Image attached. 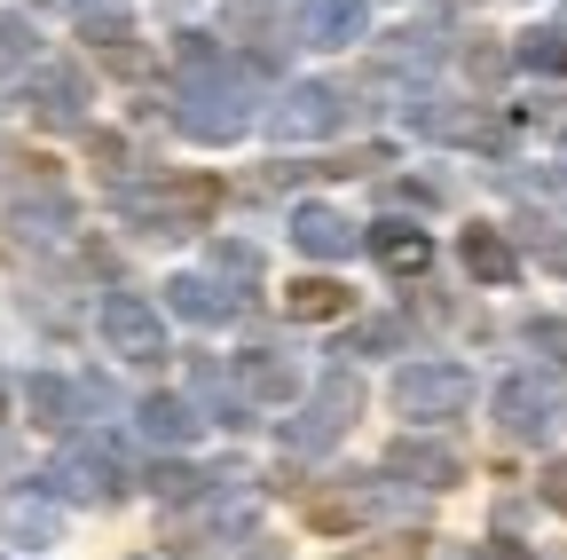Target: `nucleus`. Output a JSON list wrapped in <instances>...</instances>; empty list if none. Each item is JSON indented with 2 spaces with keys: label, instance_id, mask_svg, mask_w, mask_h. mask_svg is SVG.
I'll return each mask as SVG.
<instances>
[{
  "label": "nucleus",
  "instance_id": "nucleus-7",
  "mask_svg": "<svg viewBox=\"0 0 567 560\" xmlns=\"http://www.w3.org/2000/svg\"><path fill=\"white\" fill-rule=\"evenodd\" d=\"M465 261H473L481 276H513V253L496 245V237H465Z\"/></svg>",
  "mask_w": 567,
  "mask_h": 560
},
{
  "label": "nucleus",
  "instance_id": "nucleus-9",
  "mask_svg": "<svg viewBox=\"0 0 567 560\" xmlns=\"http://www.w3.org/2000/svg\"><path fill=\"white\" fill-rule=\"evenodd\" d=\"M551 506H567V466H559V474H551Z\"/></svg>",
  "mask_w": 567,
  "mask_h": 560
},
{
  "label": "nucleus",
  "instance_id": "nucleus-2",
  "mask_svg": "<svg viewBox=\"0 0 567 560\" xmlns=\"http://www.w3.org/2000/svg\"><path fill=\"white\" fill-rule=\"evenodd\" d=\"M457 395H465L457 371H417V379H402V403H410V410H425V403H457Z\"/></svg>",
  "mask_w": 567,
  "mask_h": 560
},
{
  "label": "nucleus",
  "instance_id": "nucleus-8",
  "mask_svg": "<svg viewBox=\"0 0 567 560\" xmlns=\"http://www.w3.org/2000/svg\"><path fill=\"white\" fill-rule=\"evenodd\" d=\"M528 63H544V72H567V48H559V40H544V32H536V40H528Z\"/></svg>",
  "mask_w": 567,
  "mask_h": 560
},
{
  "label": "nucleus",
  "instance_id": "nucleus-5",
  "mask_svg": "<svg viewBox=\"0 0 567 560\" xmlns=\"http://www.w3.org/2000/svg\"><path fill=\"white\" fill-rule=\"evenodd\" d=\"M339 308H347L339 285H300V293H292V316H339Z\"/></svg>",
  "mask_w": 567,
  "mask_h": 560
},
{
  "label": "nucleus",
  "instance_id": "nucleus-3",
  "mask_svg": "<svg viewBox=\"0 0 567 560\" xmlns=\"http://www.w3.org/2000/svg\"><path fill=\"white\" fill-rule=\"evenodd\" d=\"M300 245H308V253H347V230H339L331 214H300Z\"/></svg>",
  "mask_w": 567,
  "mask_h": 560
},
{
  "label": "nucleus",
  "instance_id": "nucleus-1",
  "mask_svg": "<svg viewBox=\"0 0 567 560\" xmlns=\"http://www.w3.org/2000/svg\"><path fill=\"white\" fill-rule=\"evenodd\" d=\"M111 339L126 347V356H142V364H151V356H158V324H151V316H142L134 301H118V308H111Z\"/></svg>",
  "mask_w": 567,
  "mask_h": 560
},
{
  "label": "nucleus",
  "instance_id": "nucleus-6",
  "mask_svg": "<svg viewBox=\"0 0 567 560\" xmlns=\"http://www.w3.org/2000/svg\"><path fill=\"white\" fill-rule=\"evenodd\" d=\"M308 32L323 40V32H354V0H316L308 9Z\"/></svg>",
  "mask_w": 567,
  "mask_h": 560
},
{
  "label": "nucleus",
  "instance_id": "nucleus-4",
  "mask_svg": "<svg viewBox=\"0 0 567 560\" xmlns=\"http://www.w3.org/2000/svg\"><path fill=\"white\" fill-rule=\"evenodd\" d=\"M379 261L417 268V261H425V237H417V230H379Z\"/></svg>",
  "mask_w": 567,
  "mask_h": 560
}]
</instances>
